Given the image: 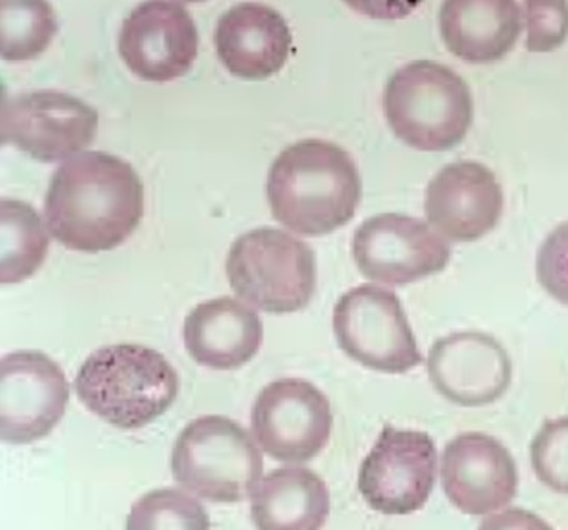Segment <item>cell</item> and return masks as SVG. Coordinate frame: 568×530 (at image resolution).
I'll return each instance as SVG.
<instances>
[{
  "label": "cell",
  "instance_id": "6da1fadb",
  "mask_svg": "<svg viewBox=\"0 0 568 530\" xmlns=\"http://www.w3.org/2000/svg\"><path fill=\"white\" fill-rule=\"evenodd\" d=\"M144 213V188L128 161L111 153H78L53 173L44 217L70 251H113L131 237Z\"/></svg>",
  "mask_w": 568,
  "mask_h": 530
},
{
  "label": "cell",
  "instance_id": "7a4b0ae2",
  "mask_svg": "<svg viewBox=\"0 0 568 530\" xmlns=\"http://www.w3.org/2000/svg\"><path fill=\"white\" fill-rule=\"evenodd\" d=\"M361 196L363 182L351 153L326 140H302L285 147L268 172L273 217L306 237L347 225Z\"/></svg>",
  "mask_w": 568,
  "mask_h": 530
},
{
  "label": "cell",
  "instance_id": "3957f363",
  "mask_svg": "<svg viewBox=\"0 0 568 530\" xmlns=\"http://www.w3.org/2000/svg\"><path fill=\"white\" fill-rule=\"evenodd\" d=\"M74 389L94 416L120 429H139L163 416L180 393V378L160 351L114 345L93 351L79 368Z\"/></svg>",
  "mask_w": 568,
  "mask_h": 530
},
{
  "label": "cell",
  "instance_id": "277c9868",
  "mask_svg": "<svg viewBox=\"0 0 568 530\" xmlns=\"http://www.w3.org/2000/svg\"><path fill=\"white\" fill-rule=\"evenodd\" d=\"M384 113L397 139L423 152H445L466 139L473 123L467 82L434 61L409 62L389 78Z\"/></svg>",
  "mask_w": 568,
  "mask_h": 530
},
{
  "label": "cell",
  "instance_id": "5b68a950",
  "mask_svg": "<svg viewBox=\"0 0 568 530\" xmlns=\"http://www.w3.org/2000/svg\"><path fill=\"white\" fill-rule=\"evenodd\" d=\"M263 469V455L254 438L223 416L196 418L173 447V478L213 503L244 502L258 487Z\"/></svg>",
  "mask_w": 568,
  "mask_h": 530
},
{
  "label": "cell",
  "instance_id": "8992f818",
  "mask_svg": "<svg viewBox=\"0 0 568 530\" xmlns=\"http://www.w3.org/2000/svg\"><path fill=\"white\" fill-rule=\"evenodd\" d=\"M226 275L236 296L268 314H292L313 299V248L288 232L256 227L232 244Z\"/></svg>",
  "mask_w": 568,
  "mask_h": 530
},
{
  "label": "cell",
  "instance_id": "52a82bcc",
  "mask_svg": "<svg viewBox=\"0 0 568 530\" xmlns=\"http://www.w3.org/2000/svg\"><path fill=\"white\" fill-rule=\"evenodd\" d=\"M339 349L361 366L402 375L423 361L416 337L392 289L373 284L344 293L334 308Z\"/></svg>",
  "mask_w": 568,
  "mask_h": 530
},
{
  "label": "cell",
  "instance_id": "ba28073f",
  "mask_svg": "<svg viewBox=\"0 0 568 530\" xmlns=\"http://www.w3.org/2000/svg\"><path fill=\"white\" fill-rule=\"evenodd\" d=\"M97 108L58 90H36L3 99L2 143L41 163H57L90 146Z\"/></svg>",
  "mask_w": 568,
  "mask_h": 530
},
{
  "label": "cell",
  "instance_id": "9c48e42d",
  "mask_svg": "<svg viewBox=\"0 0 568 530\" xmlns=\"http://www.w3.org/2000/svg\"><path fill=\"white\" fill-rule=\"evenodd\" d=\"M437 462V449L428 434L385 425L361 463L359 492L368 507L387 516L420 511L434 490Z\"/></svg>",
  "mask_w": 568,
  "mask_h": 530
},
{
  "label": "cell",
  "instance_id": "30bf717a",
  "mask_svg": "<svg viewBox=\"0 0 568 530\" xmlns=\"http://www.w3.org/2000/svg\"><path fill=\"white\" fill-rule=\"evenodd\" d=\"M252 432L268 457L306 462L325 449L333 432L331 404L308 380L285 378L263 388L252 409Z\"/></svg>",
  "mask_w": 568,
  "mask_h": 530
},
{
  "label": "cell",
  "instance_id": "8fae6325",
  "mask_svg": "<svg viewBox=\"0 0 568 530\" xmlns=\"http://www.w3.org/2000/svg\"><path fill=\"white\" fill-rule=\"evenodd\" d=\"M70 389L64 371L41 351L20 350L0 364V435L8 445L48 437L64 417Z\"/></svg>",
  "mask_w": 568,
  "mask_h": 530
},
{
  "label": "cell",
  "instance_id": "7c38bea8",
  "mask_svg": "<svg viewBox=\"0 0 568 530\" xmlns=\"http://www.w3.org/2000/svg\"><path fill=\"white\" fill-rule=\"evenodd\" d=\"M352 254L368 279L406 285L445 271L452 251L425 222L409 215L379 214L361 223Z\"/></svg>",
  "mask_w": 568,
  "mask_h": 530
},
{
  "label": "cell",
  "instance_id": "4fadbf2b",
  "mask_svg": "<svg viewBox=\"0 0 568 530\" xmlns=\"http://www.w3.org/2000/svg\"><path fill=\"white\" fill-rule=\"evenodd\" d=\"M197 52L196 23L180 2L140 3L120 29V57L144 81L161 84L184 77Z\"/></svg>",
  "mask_w": 568,
  "mask_h": 530
},
{
  "label": "cell",
  "instance_id": "5bb4252c",
  "mask_svg": "<svg viewBox=\"0 0 568 530\" xmlns=\"http://www.w3.org/2000/svg\"><path fill=\"white\" fill-rule=\"evenodd\" d=\"M442 482L447 499L468 516L499 511L517 495L518 471L507 447L490 435H458L446 446Z\"/></svg>",
  "mask_w": 568,
  "mask_h": 530
},
{
  "label": "cell",
  "instance_id": "9a60e30c",
  "mask_svg": "<svg viewBox=\"0 0 568 530\" xmlns=\"http://www.w3.org/2000/svg\"><path fill=\"white\" fill-rule=\"evenodd\" d=\"M428 373L435 389L462 407L490 405L508 391L511 359L499 342L483 333H458L430 347Z\"/></svg>",
  "mask_w": 568,
  "mask_h": 530
},
{
  "label": "cell",
  "instance_id": "2e32d148",
  "mask_svg": "<svg viewBox=\"0 0 568 530\" xmlns=\"http://www.w3.org/2000/svg\"><path fill=\"white\" fill-rule=\"evenodd\" d=\"M504 211V193L495 173L475 161L439 170L426 190L430 225L452 242L471 243L495 230Z\"/></svg>",
  "mask_w": 568,
  "mask_h": 530
},
{
  "label": "cell",
  "instance_id": "e0dca14e",
  "mask_svg": "<svg viewBox=\"0 0 568 530\" xmlns=\"http://www.w3.org/2000/svg\"><path fill=\"white\" fill-rule=\"evenodd\" d=\"M215 51L227 72L243 80L261 81L284 68L293 37L281 12L264 3L244 2L219 19Z\"/></svg>",
  "mask_w": 568,
  "mask_h": 530
},
{
  "label": "cell",
  "instance_id": "ac0fdd59",
  "mask_svg": "<svg viewBox=\"0 0 568 530\" xmlns=\"http://www.w3.org/2000/svg\"><path fill=\"white\" fill-rule=\"evenodd\" d=\"M263 322L234 297L202 302L184 322V345L193 361L213 370L246 366L263 345Z\"/></svg>",
  "mask_w": 568,
  "mask_h": 530
},
{
  "label": "cell",
  "instance_id": "d6986e66",
  "mask_svg": "<svg viewBox=\"0 0 568 530\" xmlns=\"http://www.w3.org/2000/svg\"><path fill=\"white\" fill-rule=\"evenodd\" d=\"M439 31L447 49L470 64H488L511 52L521 32L517 2H445Z\"/></svg>",
  "mask_w": 568,
  "mask_h": 530
},
{
  "label": "cell",
  "instance_id": "ffe728a7",
  "mask_svg": "<svg viewBox=\"0 0 568 530\" xmlns=\"http://www.w3.org/2000/svg\"><path fill=\"white\" fill-rule=\"evenodd\" d=\"M329 511L326 483L302 467L273 470L252 496V519L263 530H317Z\"/></svg>",
  "mask_w": 568,
  "mask_h": 530
},
{
  "label": "cell",
  "instance_id": "44dd1931",
  "mask_svg": "<svg viewBox=\"0 0 568 530\" xmlns=\"http://www.w3.org/2000/svg\"><path fill=\"white\" fill-rule=\"evenodd\" d=\"M0 213V277L2 284L23 283L39 271L48 256V232L40 214L27 202L2 198Z\"/></svg>",
  "mask_w": 568,
  "mask_h": 530
},
{
  "label": "cell",
  "instance_id": "7402d4cb",
  "mask_svg": "<svg viewBox=\"0 0 568 530\" xmlns=\"http://www.w3.org/2000/svg\"><path fill=\"white\" fill-rule=\"evenodd\" d=\"M0 22V51L10 62L34 60L58 32L55 10L48 2H2Z\"/></svg>",
  "mask_w": 568,
  "mask_h": 530
},
{
  "label": "cell",
  "instance_id": "603a6c76",
  "mask_svg": "<svg viewBox=\"0 0 568 530\" xmlns=\"http://www.w3.org/2000/svg\"><path fill=\"white\" fill-rule=\"evenodd\" d=\"M210 526L206 509L192 496L176 488L149 492L132 504L128 516L130 530H205Z\"/></svg>",
  "mask_w": 568,
  "mask_h": 530
},
{
  "label": "cell",
  "instance_id": "cb8c5ba5",
  "mask_svg": "<svg viewBox=\"0 0 568 530\" xmlns=\"http://www.w3.org/2000/svg\"><path fill=\"white\" fill-rule=\"evenodd\" d=\"M530 459L535 475L546 487L568 495V417L542 425L530 446Z\"/></svg>",
  "mask_w": 568,
  "mask_h": 530
},
{
  "label": "cell",
  "instance_id": "d4e9b609",
  "mask_svg": "<svg viewBox=\"0 0 568 530\" xmlns=\"http://www.w3.org/2000/svg\"><path fill=\"white\" fill-rule=\"evenodd\" d=\"M528 41L530 52H550L559 48L568 35V3H526Z\"/></svg>",
  "mask_w": 568,
  "mask_h": 530
},
{
  "label": "cell",
  "instance_id": "484cf974",
  "mask_svg": "<svg viewBox=\"0 0 568 530\" xmlns=\"http://www.w3.org/2000/svg\"><path fill=\"white\" fill-rule=\"evenodd\" d=\"M537 276L554 299L568 305V222L559 225L542 243L538 252Z\"/></svg>",
  "mask_w": 568,
  "mask_h": 530
}]
</instances>
